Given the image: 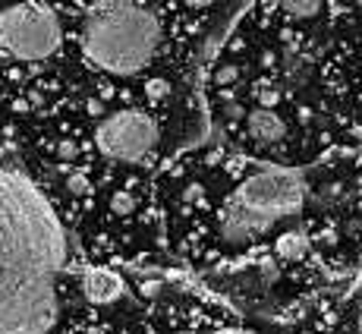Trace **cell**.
I'll use <instances>...</instances> for the list:
<instances>
[{
	"label": "cell",
	"instance_id": "obj_1",
	"mask_svg": "<svg viewBox=\"0 0 362 334\" xmlns=\"http://www.w3.org/2000/svg\"><path fill=\"white\" fill-rule=\"evenodd\" d=\"M66 231L41 190L0 161V334H38L66 271Z\"/></svg>",
	"mask_w": 362,
	"mask_h": 334
},
{
	"label": "cell",
	"instance_id": "obj_2",
	"mask_svg": "<svg viewBox=\"0 0 362 334\" xmlns=\"http://www.w3.org/2000/svg\"><path fill=\"white\" fill-rule=\"evenodd\" d=\"M73 38L92 73L104 79H132L161 57L167 23L158 6L95 4L79 10Z\"/></svg>",
	"mask_w": 362,
	"mask_h": 334
},
{
	"label": "cell",
	"instance_id": "obj_3",
	"mask_svg": "<svg viewBox=\"0 0 362 334\" xmlns=\"http://www.w3.org/2000/svg\"><path fill=\"white\" fill-rule=\"evenodd\" d=\"M305 202V183L296 171L284 167H262L249 173L246 180L236 183V190L224 202L221 214V231L224 240L243 243L252 240L271 224L290 218L303 208Z\"/></svg>",
	"mask_w": 362,
	"mask_h": 334
},
{
	"label": "cell",
	"instance_id": "obj_4",
	"mask_svg": "<svg viewBox=\"0 0 362 334\" xmlns=\"http://www.w3.org/2000/svg\"><path fill=\"white\" fill-rule=\"evenodd\" d=\"M66 16L57 6H0V57L6 64L41 67L66 47Z\"/></svg>",
	"mask_w": 362,
	"mask_h": 334
},
{
	"label": "cell",
	"instance_id": "obj_5",
	"mask_svg": "<svg viewBox=\"0 0 362 334\" xmlns=\"http://www.w3.org/2000/svg\"><path fill=\"white\" fill-rule=\"evenodd\" d=\"M164 129L151 108L123 104L101 114L92 127V145L98 158L114 164H145L161 151Z\"/></svg>",
	"mask_w": 362,
	"mask_h": 334
},
{
	"label": "cell",
	"instance_id": "obj_6",
	"mask_svg": "<svg viewBox=\"0 0 362 334\" xmlns=\"http://www.w3.org/2000/svg\"><path fill=\"white\" fill-rule=\"evenodd\" d=\"M246 127H249V136L259 139L264 145L281 142L284 133H287V129H284V120L271 108H255L252 114L246 117Z\"/></svg>",
	"mask_w": 362,
	"mask_h": 334
},
{
	"label": "cell",
	"instance_id": "obj_7",
	"mask_svg": "<svg viewBox=\"0 0 362 334\" xmlns=\"http://www.w3.org/2000/svg\"><path fill=\"white\" fill-rule=\"evenodd\" d=\"M277 255H284V259H303L305 249H309V240H305L303 231H287L277 236Z\"/></svg>",
	"mask_w": 362,
	"mask_h": 334
},
{
	"label": "cell",
	"instance_id": "obj_8",
	"mask_svg": "<svg viewBox=\"0 0 362 334\" xmlns=\"http://www.w3.org/2000/svg\"><path fill=\"white\" fill-rule=\"evenodd\" d=\"M356 331L362 334V306H359V318H356Z\"/></svg>",
	"mask_w": 362,
	"mask_h": 334
}]
</instances>
